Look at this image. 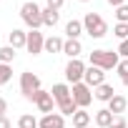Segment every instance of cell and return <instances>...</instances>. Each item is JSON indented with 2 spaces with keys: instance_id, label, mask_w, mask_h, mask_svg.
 Listing matches in <instances>:
<instances>
[{
  "instance_id": "1",
  "label": "cell",
  "mask_w": 128,
  "mask_h": 128,
  "mask_svg": "<svg viewBox=\"0 0 128 128\" xmlns=\"http://www.w3.org/2000/svg\"><path fill=\"white\" fill-rule=\"evenodd\" d=\"M20 18L30 30H40L43 25V8L35 3V0H28V3L20 5Z\"/></svg>"
},
{
  "instance_id": "2",
  "label": "cell",
  "mask_w": 128,
  "mask_h": 128,
  "mask_svg": "<svg viewBox=\"0 0 128 128\" xmlns=\"http://www.w3.org/2000/svg\"><path fill=\"white\" fill-rule=\"evenodd\" d=\"M88 60H90V66H96L100 70H113L118 63H120V55L113 53V50H93L88 55Z\"/></svg>"
},
{
  "instance_id": "3",
  "label": "cell",
  "mask_w": 128,
  "mask_h": 128,
  "mask_svg": "<svg viewBox=\"0 0 128 128\" xmlns=\"http://www.w3.org/2000/svg\"><path fill=\"white\" fill-rule=\"evenodd\" d=\"M83 30L90 35V38H103L106 33H108V23L98 15V13H86V18H83Z\"/></svg>"
},
{
  "instance_id": "4",
  "label": "cell",
  "mask_w": 128,
  "mask_h": 128,
  "mask_svg": "<svg viewBox=\"0 0 128 128\" xmlns=\"http://www.w3.org/2000/svg\"><path fill=\"white\" fill-rule=\"evenodd\" d=\"M86 63L80 60V58H73V60H68V66H66V80L70 83V86H76V83H83V76H86Z\"/></svg>"
},
{
  "instance_id": "5",
  "label": "cell",
  "mask_w": 128,
  "mask_h": 128,
  "mask_svg": "<svg viewBox=\"0 0 128 128\" xmlns=\"http://www.w3.org/2000/svg\"><path fill=\"white\" fill-rule=\"evenodd\" d=\"M35 90H40V78H38L35 73H30V70L20 73V93H23L28 100H33Z\"/></svg>"
},
{
  "instance_id": "6",
  "label": "cell",
  "mask_w": 128,
  "mask_h": 128,
  "mask_svg": "<svg viewBox=\"0 0 128 128\" xmlns=\"http://www.w3.org/2000/svg\"><path fill=\"white\" fill-rule=\"evenodd\" d=\"M70 96H73V100L78 103V108H88V106L93 103V88L86 86V83H76V86L70 88Z\"/></svg>"
},
{
  "instance_id": "7",
  "label": "cell",
  "mask_w": 128,
  "mask_h": 128,
  "mask_svg": "<svg viewBox=\"0 0 128 128\" xmlns=\"http://www.w3.org/2000/svg\"><path fill=\"white\" fill-rule=\"evenodd\" d=\"M33 103L38 106V110H40L43 116H48V113H55V110H53V106H58V103H55V98L50 96V90H43V88H40V90H35V96H33Z\"/></svg>"
},
{
  "instance_id": "8",
  "label": "cell",
  "mask_w": 128,
  "mask_h": 128,
  "mask_svg": "<svg viewBox=\"0 0 128 128\" xmlns=\"http://www.w3.org/2000/svg\"><path fill=\"white\" fill-rule=\"evenodd\" d=\"M83 83L90 86V88L103 86V83H106V70H100V68H96V66H88V68H86V76H83Z\"/></svg>"
},
{
  "instance_id": "9",
  "label": "cell",
  "mask_w": 128,
  "mask_h": 128,
  "mask_svg": "<svg viewBox=\"0 0 128 128\" xmlns=\"http://www.w3.org/2000/svg\"><path fill=\"white\" fill-rule=\"evenodd\" d=\"M25 50L33 53V55H38V53L45 50V38H43L40 30H30V33H28V45H25Z\"/></svg>"
},
{
  "instance_id": "10",
  "label": "cell",
  "mask_w": 128,
  "mask_h": 128,
  "mask_svg": "<svg viewBox=\"0 0 128 128\" xmlns=\"http://www.w3.org/2000/svg\"><path fill=\"white\" fill-rule=\"evenodd\" d=\"M38 128H66V116L63 113H48L40 118Z\"/></svg>"
},
{
  "instance_id": "11",
  "label": "cell",
  "mask_w": 128,
  "mask_h": 128,
  "mask_svg": "<svg viewBox=\"0 0 128 128\" xmlns=\"http://www.w3.org/2000/svg\"><path fill=\"white\" fill-rule=\"evenodd\" d=\"M8 45H13L15 50L25 48V45H28V33H25V30H18V28H13V30L8 33Z\"/></svg>"
},
{
  "instance_id": "12",
  "label": "cell",
  "mask_w": 128,
  "mask_h": 128,
  "mask_svg": "<svg viewBox=\"0 0 128 128\" xmlns=\"http://www.w3.org/2000/svg\"><path fill=\"white\" fill-rule=\"evenodd\" d=\"M63 53H66L70 60H73V58H80V53H83V43H80V40L68 38V40H66V45H63Z\"/></svg>"
},
{
  "instance_id": "13",
  "label": "cell",
  "mask_w": 128,
  "mask_h": 128,
  "mask_svg": "<svg viewBox=\"0 0 128 128\" xmlns=\"http://www.w3.org/2000/svg\"><path fill=\"white\" fill-rule=\"evenodd\" d=\"M86 30H83V20H68L66 23V35L68 38H73V40H80V35H83Z\"/></svg>"
},
{
  "instance_id": "14",
  "label": "cell",
  "mask_w": 128,
  "mask_h": 128,
  "mask_svg": "<svg viewBox=\"0 0 128 128\" xmlns=\"http://www.w3.org/2000/svg\"><path fill=\"white\" fill-rule=\"evenodd\" d=\"M113 96H116V90H113V86H110V83H103V86L93 88V98H96V100H103V103H108Z\"/></svg>"
},
{
  "instance_id": "15",
  "label": "cell",
  "mask_w": 128,
  "mask_h": 128,
  "mask_svg": "<svg viewBox=\"0 0 128 128\" xmlns=\"http://www.w3.org/2000/svg\"><path fill=\"white\" fill-rule=\"evenodd\" d=\"M50 96L55 98V103L68 100V98H70V86H68V83H55V86H53V90H50Z\"/></svg>"
},
{
  "instance_id": "16",
  "label": "cell",
  "mask_w": 128,
  "mask_h": 128,
  "mask_svg": "<svg viewBox=\"0 0 128 128\" xmlns=\"http://www.w3.org/2000/svg\"><path fill=\"white\" fill-rule=\"evenodd\" d=\"M126 108H128V100H126L123 96H118V93H116V96H113V98L108 100V110H110L113 116H120V113H123Z\"/></svg>"
},
{
  "instance_id": "17",
  "label": "cell",
  "mask_w": 128,
  "mask_h": 128,
  "mask_svg": "<svg viewBox=\"0 0 128 128\" xmlns=\"http://www.w3.org/2000/svg\"><path fill=\"white\" fill-rule=\"evenodd\" d=\"M93 118H96V126H98V128H110V123H113L116 116H113L108 108H100V110H96Z\"/></svg>"
},
{
  "instance_id": "18",
  "label": "cell",
  "mask_w": 128,
  "mask_h": 128,
  "mask_svg": "<svg viewBox=\"0 0 128 128\" xmlns=\"http://www.w3.org/2000/svg\"><path fill=\"white\" fill-rule=\"evenodd\" d=\"M93 120V116L86 110V108H78V113L73 116V128H88Z\"/></svg>"
},
{
  "instance_id": "19",
  "label": "cell",
  "mask_w": 128,
  "mask_h": 128,
  "mask_svg": "<svg viewBox=\"0 0 128 128\" xmlns=\"http://www.w3.org/2000/svg\"><path fill=\"white\" fill-rule=\"evenodd\" d=\"M63 45H66V40L58 38V35L45 38V53H63Z\"/></svg>"
},
{
  "instance_id": "20",
  "label": "cell",
  "mask_w": 128,
  "mask_h": 128,
  "mask_svg": "<svg viewBox=\"0 0 128 128\" xmlns=\"http://www.w3.org/2000/svg\"><path fill=\"white\" fill-rule=\"evenodd\" d=\"M58 20H60V13H58V10H53V8H43V25L55 28Z\"/></svg>"
},
{
  "instance_id": "21",
  "label": "cell",
  "mask_w": 128,
  "mask_h": 128,
  "mask_svg": "<svg viewBox=\"0 0 128 128\" xmlns=\"http://www.w3.org/2000/svg\"><path fill=\"white\" fill-rule=\"evenodd\" d=\"M58 108H60V113H63V116H70V118H73V116L78 113V103L73 100V96H70L68 100H63V103H58Z\"/></svg>"
},
{
  "instance_id": "22",
  "label": "cell",
  "mask_w": 128,
  "mask_h": 128,
  "mask_svg": "<svg viewBox=\"0 0 128 128\" xmlns=\"http://www.w3.org/2000/svg\"><path fill=\"white\" fill-rule=\"evenodd\" d=\"M40 126V120L33 116V113H23L20 118H18V128H38Z\"/></svg>"
},
{
  "instance_id": "23",
  "label": "cell",
  "mask_w": 128,
  "mask_h": 128,
  "mask_svg": "<svg viewBox=\"0 0 128 128\" xmlns=\"http://www.w3.org/2000/svg\"><path fill=\"white\" fill-rule=\"evenodd\" d=\"M13 60H15V48L13 45H3L0 48V63H8L10 66Z\"/></svg>"
},
{
  "instance_id": "24",
  "label": "cell",
  "mask_w": 128,
  "mask_h": 128,
  "mask_svg": "<svg viewBox=\"0 0 128 128\" xmlns=\"http://www.w3.org/2000/svg\"><path fill=\"white\" fill-rule=\"evenodd\" d=\"M10 78H13V66H8V63H0V86H5Z\"/></svg>"
},
{
  "instance_id": "25",
  "label": "cell",
  "mask_w": 128,
  "mask_h": 128,
  "mask_svg": "<svg viewBox=\"0 0 128 128\" xmlns=\"http://www.w3.org/2000/svg\"><path fill=\"white\" fill-rule=\"evenodd\" d=\"M113 35H116L118 40H126V38H128V23H116V25H113Z\"/></svg>"
},
{
  "instance_id": "26",
  "label": "cell",
  "mask_w": 128,
  "mask_h": 128,
  "mask_svg": "<svg viewBox=\"0 0 128 128\" xmlns=\"http://www.w3.org/2000/svg\"><path fill=\"white\" fill-rule=\"evenodd\" d=\"M116 18H118V23H128V3L116 8Z\"/></svg>"
},
{
  "instance_id": "27",
  "label": "cell",
  "mask_w": 128,
  "mask_h": 128,
  "mask_svg": "<svg viewBox=\"0 0 128 128\" xmlns=\"http://www.w3.org/2000/svg\"><path fill=\"white\" fill-rule=\"evenodd\" d=\"M116 73H118L120 78H126V76H128V58H120V63L116 66Z\"/></svg>"
},
{
  "instance_id": "28",
  "label": "cell",
  "mask_w": 128,
  "mask_h": 128,
  "mask_svg": "<svg viewBox=\"0 0 128 128\" xmlns=\"http://www.w3.org/2000/svg\"><path fill=\"white\" fill-rule=\"evenodd\" d=\"M110 128H128V120H126L123 116H116L113 123H110Z\"/></svg>"
},
{
  "instance_id": "29",
  "label": "cell",
  "mask_w": 128,
  "mask_h": 128,
  "mask_svg": "<svg viewBox=\"0 0 128 128\" xmlns=\"http://www.w3.org/2000/svg\"><path fill=\"white\" fill-rule=\"evenodd\" d=\"M116 53H118L120 58H128V38H126V40H120V45L116 48Z\"/></svg>"
},
{
  "instance_id": "30",
  "label": "cell",
  "mask_w": 128,
  "mask_h": 128,
  "mask_svg": "<svg viewBox=\"0 0 128 128\" xmlns=\"http://www.w3.org/2000/svg\"><path fill=\"white\" fill-rule=\"evenodd\" d=\"M45 3H48V8H53V10H60L66 0H45Z\"/></svg>"
},
{
  "instance_id": "31",
  "label": "cell",
  "mask_w": 128,
  "mask_h": 128,
  "mask_svg": "<svg viewBox=\"0 0 128 128\" xmlns=\"http://www.w3.org/2000/svg\"><path fill=\"white\" fill-rule=\"evenodd\" d=\"M0 128H13V123H10L8 116H0Z\"/></svg>"
},
{
  "instance_id": "32",
  "label": "cell",
  "mask_w": 128,
  "mask_h": 128,
  "mask_svg": "<svg viewBox=\"0 0 128 128\" xmlns=\"http://www.w3.org/2000/svg\"><path fill=\"white\" fill-rule=\"evenodd\" d=\"M5 113H8V100L0 98V116H5Z\"/></svg>"
},
{
  "instance_id": "33",
  "label": "cell",
  "mask_w": 128,
  "mask_h": 128,
  "mask_svg": "<svg viewBox=\"0 0 128 128\" xmlns=\"http://www.w3.org/2000/svg\"><path fill=\"white\" fill-rule=\"evenodd\" d=\"M128 0H108V5H113V8H120V5H126Z\"/></svg>"
},
{
  "instance_id": "34",
  "label": "cell",
  "mask_w": 128,
  "mask_h": 128,
  "mask_svg": "<svg viewBox=\"0 0 128 128\" xmlns=\"http://www.w3.org/2000/svg\"><path fill=\"white\" fill-rule=\"evenodd\" d=\"M120 80H123V86H126V88H128V76H126V78H120Z\"/></svg>"
},
{
  "instance_id": "35",
  "label": "cell",
  "mask_w": 128,
  "mask_h": 128,
  "mask_svg": "<svg viewBox=\"0 0 128 128\" xmlns=\"http://www.w3.org/2000/svg\"><path fill=\"white\" fill-rule=\"evenodd\" d=\"M78 3H90V0H78Z\"/></svg>"
},
{
  "instance_id": "36",
  "label": "cell",
  "mask_w": 128,
  "mask_h": 128,
  "mask_svg": "<svg viewBox=\"0 0 128 128\" xmlns=\"http://www.w3.org/2000/svg\"><path fill=\"white\" fill-rule=\"evenodd\" d=\"M88 128H90V126H88Z\"/></svg>"
}]
</instances>
